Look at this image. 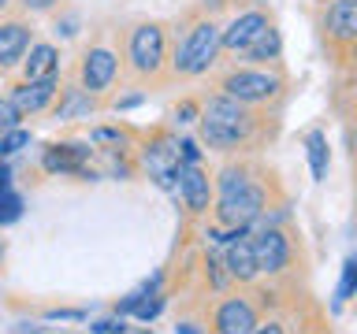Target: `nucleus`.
<instances>
[{
    "label": "nucleus",
    "instance_id": "nucleus-1",
    "mask_svg": "<svg viewBox=\"0 0 357 334\" xmlns=\"http://www.w3.org/2000/svg\"><path fill=\"white\" fill-rule=\"evenodd\" d=\"M212 186H216V197H212L208 223L216 230L250 227L261 212L287 200V189L264 156H227L212 171Z\"/></svg>",
    "mask_w": 357,
    "mask_h": 334
},
{
    "label": "nucleus",
    "instance_id": "nucleus-2",
    "mask_svg": "<svg viewBox=\"0 0 357 334\" xmlns=\"http://www.w3.org/2000/svg\"><path fill=\"white\" fill-rule=\"evenodd\" d=\"M283 111H261L250 104H238L227 93H201V116H197V141L201 149L216 156H261L275 141L283 127Z\"/></svg>",
    "mask_w": 357,
    "mask_h": 334
},
{
    "label": "nucleus",
    "instance_id": "nucleus-3",
    "mask_svg": "<svg viewBox=\"0 0 357 334\" xmlns=\"http://www.w3.org/2000/svg\"><path fill=\"white\" fill-rule=\"evenodd\" d=\"M119 56H123V89L156 93L172 89V19L138 15L119 22Z\"/></svg>",
    "mask_w": 357,
    "mask_h": 334
},
{
    "label": "nucleus",
    "instance_id": "nucleus-4",
    "mask_svg": "<svg viewBox=\"0 0 357 334\" xmlns=\"http://www.w3.org/2000/svg\"><path fill=\"white\" fill-rule=\"evenodd\" d=\"M220 15L201 4H186L172 19V86H186L208 78L220 67Z\"/></svg>",
    "mask_w": 357,
    "mask_h": 334
},
{
    "label": "nucleus",
    "instance_id": "nucleus-5",
    "mask_svg": "<svg viewBox=\"0 0 357 334\" xmlns=\"http://www.w3.org/2000/svg\"><path fill=\"white\" fill-rule=\"evenodd\" d=\"M119 22L123 19H105L82 38L75 49L71 63H67V78L86 89L89 97H97L105 108L123 93V56H119Z\"/></svg>",
    "mask_w": 357,
    "mask_h": 334
},
{
    "label": "nucleus",
    "instance_id": "nucleus-6",
    "mask_svg": "<svg viewBox=\"0 0 357 334\" xmlns=\"http://www.w3.org/2000/svg\"><path fill=\"white\" fill-rule=\"evenodd\" d=\"M208 86L216 93L234 97L238 104L261 108V111H283L290 100V71L287 63L275 67H253V63H220L208 74Z\"/></svg>",
    "mask_w": 357,
    "mask_h": 334
},
{
    "label": "nucleus",
    "instance_id": "nucleus-7",
    "mask_svg": "<svg viewBox=\"0 0 357 334\" xmlns=\"http://www.w3.org/2000/svg\"><path fill=\"white\" fill-rule=\"evenodd\" d=\"M264 319V301L257 286H231L223 294H208L201 305V323L208 334H253Z\"/></svg>",
    "mask_w": 357,
    "mask_h": 334
},
{
    "label": "nucleus",
    "instance_id": "nucleus-8",
    "mask_svg": "<svg viewBox=\"0 0 357 334\" xmlns=\"http://www.w3.org/2000/svg\"><path fill=\"white\" fill-rule=\"evenodd\" d=\"M253 241V256H257V271H261L264 286H279L287 283L290 275L298 271V253L301 241L290 223H279V227H245Z\"/></svg>",
    "mask_w": 357,
    "mask_h": 334
},
{
    "label": "nucleus",
    "instance_id": "nucleus-9",
    "mask_svg": "<svg viewBox=\"0 0 357 334\" xmlns=\"http://www.w3.org/2000/svg\"><path fill=\"white\" fill-rule=\"evenodd\" d=\"M312 26H317L320 49L331 67L342 63V56L357 45V0H328L312 4Z\"/></svg>",
    "mask_w": 357,
    "mask_h": 334
},
{
    "label": "nucleus",
    "instance_id": "nucleus-10",
    "mask_svg": "<svg viewBox=\"0 0 357 334\" xmlns=\"http://www.w3.org/2000/svg\"><path fill=\"white\" fill-rule=\"evenodd\" d=\"M272 22H279V19H275V8L268 0H234V8L220 19V52H223L220 63L234 60Z\"/></svg>",
    "mask_w": 357,
    "mask_h": 334
},
{
    "label": "nucleus",
    "instance_id": "nucleus-11",
    "mask_svg": "<svg viewBox=\"0 0 357 334\" xmlns=\"http://www.w3.org/2000/svg\"><path fill=\"white\" fill-rule=\"evenodd\" d=\"M178 138L167 127L153 130L138 149H134V167H142L160 189H175V171H178Z\"/></svg>",
    "mask_w": 357,
    "mask_h": 334
},
{
    "label": "nucleus",
    "instance_id": "nucleus-12",
    "mask_svg": "<svg viewBox=\"0 0 357 334\" xmlns=\"http://www.w3.org/2000/svg\"><path fill=\"white\" fill-rule=\"evenodd\" d=\"M212 238L220 241V260H223V271H227L231 286H245V289H250V286L261 283L250 230H245V227H231V230H216V227H212Z\"/></svg>",
    "mask_w": 357,
    "mask_h": 334
},
{
    "label": "nucleus",
    "instance_id": "nucleus-13",
    "mask_svg": "<svg viewBox=\"0 0 357 334\" xmlns=\"http://www.w3.org/2000/svg\"><path fill=\"white\" fill-rule=\"evenodd\" d=\"M175 189H178V200H183L186 223L208 219L212 197H216V186H212V171L205 167V160H197V164H178Z\"/></svg>",
    "mask_w": 357,
    "mask_h": 334
},
{
    "label": "nucleus",
    "instance_id": "nucleus-14",
    "mask_svg": "<svg viewBox=\"0 0 357 334\" xmlns=\"http://www.w3.org/2000/svg\"><path fill=\"white\" fill-rule=\"evenodd\" d=\"M33 41H38V26H33V19L19 15V11L0 15V78L15 74V67L22 63V56H26V49Z\"/></svg>",
    "mask_w": 357,
    "mask_h": 334
},
{
    "label": "nucleus",
    "instance_id": "nucleus-15",
    "mask_svg": "<svg viewBox=\"0 0 357 334\" xmlns=\"http://www.w3.org/2000/svg\"><path fill=\"white\" fill-rule=\"evenodd\" d=\"M60 82H63V74H56V78H38V82H22V78H11L8 97H11V104L19 108L22 119H38V116H49L52 100H56V93H60Z\"/></svg>",
    "mask_w": 357,
    "mask_h": 334
},
{
    "label": "nucleus",
    "instance_id": "nucleus-16",
    "mask_svg": "<svg viewBox=\"0 0 357 334\" xmlns=\"http://www.w3.org/2000/svg\"><path fill=\"white\" fill-rule=\"evenodd\" d=\"M97 111H105V104H100L97 97H89L86 89H78L71 78L63 74L60 93H56L52 108H49V119H56V122H78V119H93Z\"/></svg>",
    "mask_w": 357,
    "mask_h": 334
},
{
    "label": "nucleus",
    "instance_id": "nucleus-17",
    "mask_svg": "<svg viewBox=\"0 0 357 334\" xmlns=\"http://www.w3.org/2000/svg\"><path fill=\"white\" fill-rule=\"evenodd\" d=\"M56 74H63V52L56 41H33L22 56V63L15 67V78H22V82H38V78H56Z\"/></svg>",
    "mask_w": 357,
    "mask_h": 334
},
{
    "label": "nucleus",
    "instance_id": "nucleus-18",
    "mask_svg": "<svg viewBox=\"0 0 357 334\" xmlns=\"http://www.w3.org/2000/svg\"><path fill=\"white\" fill-rule=\"evenodd\" d=\"M223 63H253V67H275V63H283V33H279V22L264 26L238 56H234V60H223Z\"/></svg>",
    "mask_w": 357,
    "mask_h": 334
},
{
    "label": "nucleus",
    "instance_id": "nucleus-19",
    "mask_svg": "<svg viewBox=\"0 0 357 334\" xmlns=\"http://www.w3.org/2000/svg\"><path fill=\"white\" fill-rule=\"evenodd\" d=\"M86 156H93L89 145H45V171H82Z\"/></svg>",
    "mask_w": 357,
    "mask_h": 334
},
{
    "label": "nucleus",
    "instance_id": "nucleus-20",
    "mask_svg": "<svg viewBox=\"0 0 357 334\" xmlns=\"http://www.w3.org/2000/svg\"><path fill=\"white\" fill-rule=\"evenodd\" d=\"M305 149H309V167H312V178H317V182H324V178H328V164H331V152H328V134H324V130H309Z\"/></svg>",
    "mask_w": 357,
    "mask_h": 334
},
{
    "label": "nucleus",
    "instance_id": "nucleus-21",
    "mask_svg": "<svg viewBox=\"0 0 357 334\" xmlns=\"http://www.w3.org/2000/svg\"><path fill=\"white\" fill-rule=\"evenodd\" d=\"M71 0H15V11L26 19H52L56 11H63Z\"/></svg>",
    "mask_w": 357,
    "mask_h": 334
},
{
    "label": "nucleus",
    "instance_id": "nucleus-22",
    "mask_svg": "<svg viewBox=\"0 0 357 334\" xmlns=\"http://www.w3.org/2000/svg\"><path fill=\"white\" fill-rule=\"evenodd\" d=\"M26 145H30V130L26 127L8 130L4 138H0V160H4V156H15L19 149H26Z\"/></svg>",
    "mask_w": 357,
    "mask_h": 334
},
{
    "label": "nucleus",
    "instance_id": "nucleus-23",
    "mask_svg": "<svg viewBox=\"0 0 357 334\" xmlns=\"http://www.w3.org/2000/svg\"><path fill=\"white\" fill-rule=\"evenodd\" d=\"M52 26H56V33H60V38H75L78 26H82V19H78L75 11H71V4H67L63 11H56V15H52Z\"/></svg>",
    "mask_w": 357,
    "mask_h": 334
},
{
    "label": "nucleus",
    "instance_id": "nucleus-24",
    "mask_svg": "<svg viewBox=\"0 0 357 334\" xmlns=\"http://www.w3.org/2000/svg\"><path fill=\"white\" fill-rule=\"evenodd\" d=\"M201 116V97H183L172 108V122H197Z\"/></svg>",
    "mask_w": 357,
    "mask_h": 334
},
{
    "label": "nucleus",
    "instance_id": "nucleus-25",
    "mask_svg": "<svg viewBox=\"0 0 357 334\" xmlns=\"http://www.w3.org/2000/svg\"><path fill=\"white\" fill-rule=\"evenodd\" d=\"M15 127H22V116H19V108L11 104V97L4 93L0 97V138H4L8 130H15Z\"/></svg>",
    "mask_w": 357,
    "mask_h": 334
},
{
    "label": "nucleus",
    "instance_id": "nucleus-26",
    "mask_svg": "<svg viewBox=\"0 0 357 334\" xmlns=\"http://www.w3.org/2000/svg\"><path fill=\"white\" fill-rule=\"evenodd\" d=\"M357 294V256H350L346 260V267H342V283H339V305L342 301H350Z\"/></svg>",
    "mask_w": 357,
    "mask_h": 334
},
{
    "label": "nucleus",
    "instance_id": "nucleus-27",
    "mask_svg": "<svg viewBox=\"0 0 357 334\" xmlns=\"http://www.w3.org/2000/svg\"><path fill=\"white\" fill-rule=\"evenodd\" d=\"M253 334H290V327H287V319H279V316H264L257 323Z\"/></svg>",
    "mask_w": 357,
    "mask_h": 334
},
{
    "label": "nucleus",
    "instance_id": "nucleus-28",
    "mask_svg": "<svg viewBox=\"0 0 357 334\" xmlns=\"http://www.w3.org/2000/svg\"><path fill=\"white\" fill-rule=\"evenodd\" d=\"M175 334H208L205 323H201V312H197V316H183V319H178L175 323Z\"/></svg>",
    "mask_w": 357,
    "mask_h": 334
},
{
    "label": "nucleus",
    "instance_id": "nucleus-29",
    "mask_svg": "<svg viewBox=\"0 0 357 334\" xmlns=\"http://www.w3.org/2000/svg\"><path fill=\"white\" fill-rule=\"evenodd\" d=\"M93 334H127V327H123V319L116 323V319H105V323H97L93 327Z\"/></svg>",
    "mask_w": 357,
    "mask_h": 334
},
{
    "label": "nucleus",
    "instance_id": "nucleus-30",
    "mask_svg": "<svg viewBox=\"0 0 357 334\" xmlns=\"http://www.w3.org/2000/svg\"><path fill=\"white\" fill-rule=\"evenodd\" d=\"M342 71H357V45H354V49L342 56V63L335 67V74H342Z\"/></svg>",
    "mask_w": 357,
    "mask_h": 334
},
{
    "label": "nucleus",
    "instance_id": "nucleus-31",
    "mask_svg": "<svg viewBox=\"0 0 357 334\" xmlns=\"http://www.w3.org/2000/svg\"><path fill=\"white\" fill-rule=\"evenodd\" d=\"M4 189H11V171H8V164H0V193Z\"/></svg>",
    "mask_w": 357,
    "mask_h": 334
},
{
    "label": "nucleus",
    "instance_id": "nucleus-32",
    "mask_svg": "<svg viewBox=\"0 0 357 334\" xmlns=\"http://www.w3.org/2000/svg\"><path fill=\"white\" fill-rule=\"evenodd\" d=\"M15 11V0H0V15H11Z\"/></svg>",
    "mask_w": 357,
    "mask_h": 334
},
{
    "label": "nucleus",
    "instance_id": "nucleus-33",
    "mask_svg": "<svg viewBox=\"0 0 357 334\" xmlns=\"http://www.w3.org/2000/svg\"><path fill=\"white\" fill-rule=\"evenodd\" d=\"M298 334H328V331H324V327H320V323H312V327H301Z\"/></svg>",
    "mask_w": 357,
    "mask_h": 334
},
{
    "label": "nucleus",
    "instance_id": "nucleus-34",
    "mask_svg": "<svg viewBox=\"0 0 357 334\" xmlns=\"http://www.w3.org/2000/svg\"><path fill=\"white\" fill-rule=\"evenodd\" d=\"M312 4H328V0H312Z\"/></svg>",
    "mask_w": 357,
    "mask_h": 334
},
{
    "label": "nucleus",
    "instance_id": "nucleus-35",
    "mask_svg": "<svg viewBox=\"0 0 357 334\" xmlns=\"http://www.w3.org/2000/svg\"><path fill=\"white\" fill-rule=\"evenodd\" d=\"M354 160H357V145H354Z\"/></svg>",
    "mask_w": 357,
    "mask_h": 334
},
{
    "label": "nucleus",
    "instance_id": "nucleus-36",
    "mask_svg": "<svg viewBox=\"0 0 357 334\" xmlns=\"http://www.w3.org/2000/svg\"><path fill=\"white\" fill-rule=\"evenodd\" d=\"M354 171H357V160H354Z\"/></svg>",
    "mask_w": 357,
    "mask_h": 334
},
{
    "label": "nucleus",
    "instance_id": "nucleus-37",
    "mask_svg": "<svg viewBox=\"0 0 357 334\" xmlns=\"http://www.w3.org/2000/svg\"><path fill=\"white\" fill-rule=\"evenodd\" d=\"M142 334H149V331H142Z\"/></svg>",
    "mask_w": 357,
    "mask_h": 334
}]
</instances>
